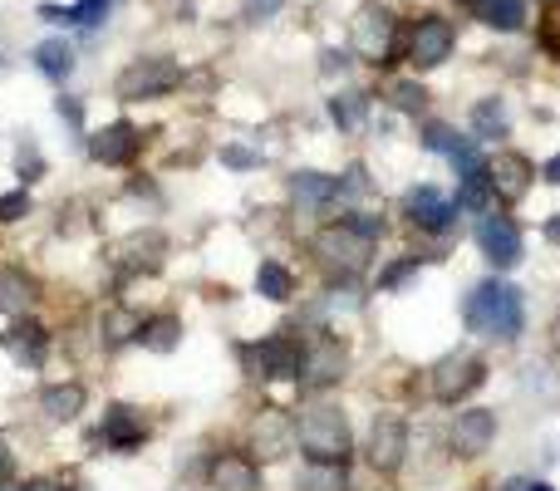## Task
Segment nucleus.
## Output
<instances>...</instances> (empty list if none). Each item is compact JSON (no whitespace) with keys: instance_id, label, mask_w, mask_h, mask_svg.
Segmentation results:
<instances>
[{"instance_id":"1","label":"nucleus","mask_w":560,"mask_h":491,"mask_svg":"<svg viewBox=\"0 0 560 491\" xmlns=\"http://www.w3.org/2000/svg\"><path fill=\"white\" fill-rule=\"evenodd\" d=\"M467 329L482 339H516L522 335V290L502 285V280H487V285H477L472 295H467Z\"/></svg>"},{"instance_id":"2","label":"nucleus","mask_w":560,"mask_h":491,"mask_svg":"<svg viewBox=\"0 0 560 491\" xmlns=\"http://www.w3.org/2000/svg\"><path fill=\"white\" fill-rule=\"evenodd\" d=\"M315 256L329 276H359V270L369 266V256H374V232H364L354 217L335 222L315 236Z\"/></svg>"},{"instance_id":"3","label":"nucleus","mask_w":560,"mask_h":491,"mask_svg":"<svg viewBox=\"0 0 560 491\" xmlns=\"http://www.w3.org/2000/svg\"><path fill=\"white\" fill-rule=\"evenodd\" d=\"M295 437L310 457H325V463H345L349 457V423H345V413L329 404L305 408L295 423Z\"/></svg>"},{"instance_id":"4","label":"nucleus","mask_w":560,"mask_h":491,"mask_svg":"<svg viewBox=\"0 0 560 491\" xmlns=\"http://www.w3.org/2000/svg\"><path fill=\"white\" fill-rule=\"evenodd\" d=\"M349 45H354V55L364 59V65H394V45H398V20L394 10L384 5H364L354 15V25H349Z\"/></svg>"},{"instance_id":"5","label":"nucleus","mask_w":560,"mask_h":491,"mask_svg":"<svg viewBox=\"0 0 560 491\" xmlns=\"http://www.w3.org/2000/svg\"><path fill=\"white\" fill-rule=\"evenodd\" d=\"M482 384H487V364L477 354H463V349L443 354L428 369V394H433L438 404H463V398L477 394Z\"/></svg>"},{"instance_id":"6","label":"nucleus","mask_w":560,"mask_h":491,"mask_svg":"<svg viewBox=\"0 0 560 491\" xmlns=\"http://www.w3.org/2000/svg\"><path fill=\"white\" fill-rule=\"evenodd\" d=\"M183 79V69L173 65V59L153 55V59H133V65L118 74V98H128V104H143V98H163L167 89Z\"/></svg>"},{"instance_id":"7","label":"nucleus","mask_w":560,"mask_h":491,"mask_svg":"<svg viewBox=\"0 0 560 491\" xmlns=\"http://www.w3.org/2000/svg\"><path fill=\"white\" fill-rule=\"evenodd\" d=\"M453 45H457L453 20L423 15V20H413V30H408V65L413 69H438V65L453 59Z\"/></svg>"},{"instance_id":"8","label":"nucleus","mask_w":560,"mask_h":491,"mask_svg":"<svg viewBox=\"0 0 560 491\" xmlns=\"http://www.w3.org/2000/svg\"><path fill=\"white\" fill-rule=\"evenodd\" d=\"M345 369H349V349L339 344V339H329V335H319L315 344L300 354V378H305V388L339 384V378H345Z\"/></svg>"},{"instance_id":"9","label":"nucleus","mask_w":560,"mask_h":491,"mask_svg":"<svg viewBox=\"0 0 560 491\" xmlns=\"http://www.w3.org/2000/svg\"><path fill=\"white\" fill-rule=\"evenodd\" d=\"M246 364L256 378L280 384V378H300V349L290 339H261L256 349H246Z\"/></svg>"},{"instance_id":"10","label":"nucleus","mask_w":560,"mask_h":491,"mask_svg":"<svg viewBox=\"0 0 560 491\" xmlns=\"http://www.w3.org/2000/svg\"><path fill=\"white\" fill-rule=\"evenodd\" d=\"M477 246L502 270H512L516 260H522V232H516V222H506V217H482V222H477Z\"/></svg>"},{"instance_id":"11","label":"nucleus","mask_w":560,"mask_h":491,"mask_svg":"<svg viewBox=\"0 0 560 491\" xmlns=\"http://www.w3.org/2000/svg\"><path fill=\"white\" fill-rule=\"evenodd\" d=\"M492 437H497V418L487 413V408H467V413H457V423H453V447L463 457H482L487 447H492Z\"/></svg>"},{"instance_id":"12","label":"nucleus","mask_w":560,"mask_h":491,"mask_svg":"<svg viewBox=\"0 0 560 491\" xmlns=\"http://www.w3.org/2000/svg\"><path fill=\"white\" fill-rule=\"evenodd\" d=\"M404 212L413 217V226H423V232H447L457 217V207L447 202L443 192H433V187H413L404 202Z\"/></svg>"},{"instance_id":"13","label":"nucleus","mask_w":560,"mask_h":491,"mask_svg":"<svg viewBox=\"0 0 560 491\" xmlns=\"http://www.w3.org/2000/svg\"><path fill=\"white\" fill-rule=\"evenodd\" d=\"M487 173H492V192L502 202H522L532 192V163L522 153H502L497 163H487Z\"/></svg>"},{"instance_id":"14","label":"nucleus","mask_w":560,"mask_h":491,"mask_svg":"<svg viewBox=\"0 0 560 491\" xmlns=\"http://www.w3.org/2000/svg\"><path fill=\"white\" fill-rule=\"evenodd\" d=\"M89 153H94V163H104V167L128 163V157L138 153V133H133V124H108V128H98V133L89 138Z\"/></svg>"},{"instance_id":"15","label":"nucleus","mask_w":560,"mask_h":491,"mask_svg":"<svg viewBox=\"0 0 560 491\" xmlns=\"http://www.w3.org/2000/svg\"><path fill=\"white\" fill-rule=\"evenodd\" d=\"M148 437V428L138 423V413L133 408H108V418H104V428H98V443L104 447H114V453H133L138 443H143Z\"/></svg>"},{"instance_id":"16","label":"nucleus","mask_w":560,"mask_h":491,"mask_svg":"<svg viewBox=\"0 0 560 491\" xmlns=\"http://www.w3.org/2000/svg\"><path fill=\"white\" fill-rule=\"evenodd\" d=\"M369 463L378 472H394L404 463V423L398 418H378L374 423V433H369Z\"/></svg>"},{"instance_id":"17","label":"nucleus","mask_w":560,"mask_h":491,"mask_svg":"<svg viewBox=\"0 0 560 491\" xmlns=\"http://www.w3.org/2000/svg\"><path fill=\"white\" fill-rule=\"evenodd\" d=\"M256 487H261V472H256L252 457L222 453L212 463V491H256Z\"/></svg>"},{"instance_id":"18","label":"nucleus","mask_w":560,"mask_h":491,"mask_svg":"<svg viewBox=\"0 0 560 491\" xmlns=\"http://www.w3.org/2000/svg\"><path fill=\"white\" fill-rule=\"evenodd\" d=\"M252 447L256 457H285L290 453V418L280 408H266L252 428Z\"/></svg>"},{"instance_id":"19","label":"nucleus","mask_w":560,"mask_h":491,"mask_svg":"<svg viewBox=\"0 0 560 491\" xmlns=\"http://www.w3.org/2000/svg\"><path fill=\"white\" fill-rule=\"evenodd\" d=\"M472 15L482 20L487 30H522L526 25V0H472Z\"/></svg>"},{"instance_id":"20","label":"nucleus","mask_w":560,"mask_h":491,"mask_svg":"<svg viewBox=\"0 0 560 491\" xmlns=\"http://www.w3.org/2000/svg\"><path fill=\"white\" fill-rule=\"evenodd\" d=\"M35 305V280L25 270H0V315H25Z\"/></svg>"},{"instance_id":"21","label":"nucleus","mask_w":560,"mask_h":491,"mask_svg":"<svg viewBox=\"0 0 560 491\" xmlns=\"http://www.w3.org/2000/svg\"><path fill=\"white\" fill-rule=\"evenodd\" d=\"M300 491H349L345 463H325V457H310V467L300 472Z\"/></svg>"},{"instance_id":"22","label":"nucleus","mask_w":560,"mask_h":491,"mask_svg":"<svg viewBox=\"0 0 560 491\" xmlns=\"http://www.w3.org/2000/svg\"><path fill=\"white\" fill-rule=\"evenodd\" d=\"M290 192H295V202H305V207L335 202V197H339V177H325V173H295V177H290Z\"/></svg>"},{"instance_id":"23","label":"nucleus","mask_w":560,"mask_h":491,"mask_svg":"<svg viewBox=\"0 0 560 491\" xmlns=\"http://www.w3.org/2000/svg\"><path fill=\"white\" fill-rule=\"evenodd\" d=\"M45 339H49V335H45L39 325H15V329L5 335V349H10V354H15L25 369H35L39 359H45Z\"/></svg>"},{"instance_id":"24","label":"nucleus","mask_w":560,"mask_h":491,"mask_svg":"<svg viewBox=\"0 0 560 491\" xmlns=\"http://www.w3.org/2000/svg\"><path fill=\"white\" fill-rule=\"evenodd\" d=\"M114 256H118V266H138V270H148V266H158V256H163V236H153V232L128 236V242H118V246H114Z\"/></svg>"},{"instance_id":"25","label":"nucleus","mask_w":560,"mask_h":491,"mask_svg":"<svg viewBox=\"0 0 560 491\" xmlns=\"http://www.w3.org/2000/svg\"><path fill=\"white\" fill-rule=\"evenodd\" d=\"M35 69L45 79H55V84H65L69 69H74V49H69L65 39H45V45L35 49Z\"/></svg>"},{"instance_id":"26","label":"nucleus","mask_w":560,"mask_h":491,"mask_svg":"<svg viewBox=\"0 0 560 491\" xmlns=\"http://www.w3.org/2000/svg\"><path fill=\"white\" fill-rule=\"evenodd\" d=\"M133 339H138L143 349H153V354H173L177 339H183V325H177L173 315H158V319H148V325L138 329Z\"/></svg>"},{"instance_id":"27","label":"nucleus","mask_w":560,"mask_h":491,"mask_svg":"<svg viewBox=\"0 0 560 491\" xmlns=\"http://www.w3.org/2000/svg\"><path fill=\"white\" fill-rule=\"evenodd\" d=\"M45 413L55 418V423H69V418H79V413H84V388H79V384L45 388Z\"/></svg>"},{"instance_id":"28","label":"nucleus","mask_w":560,"mask_h":491,"mask_svg":"<svg viewBox=\"0 0 560 491\" xmlns=\"http://www.w3.org/2000/svg\"><path fill=\"white\" fill-rule=\"evenodd\" d=\"M329 118H335L339 128H359L369 118V94H354V89H349V94H335L329 98Z\"/></svg>"},{"instance_id":"29","label":"nucleus","mask_w":560,"mask_h":491,"mask_svg":"<svg viewBox=\"0 0 560 491\" xmlns=\"http://www.w3.org/2000/svg\"><path fill=\"white\" fill-rule=\"evenodd\" d=\"M472 128H477V138H502V133H506V108H502V98H482V104L472 108Z\"/></svg>"},{"instance_id":"30","label":"nucleus","mask_w":560,"mask_h":491,"mask_svg":"<svg viewBox=\"0 0 560 491\" xmlns=\"http://www.w3.org/2000/svg\"><path fill=\"white\" fill-rule=\"evenodd\" d=\"M256 290H261L266 300H290V290H295V280H290L285 266H276V260H266L261 270H256Z\"/></svg>"},{"instance_id":"31","label":"nucleus","mask_w":560,"mask_h":491,"mask_svg":"<svg viewBox=\"0 0 560 491\" xmlns=\"http://www.w3.org/2000/svg\"><path fill=\"white\" fill-rule=\"evenodd\" d=\"M388 98H394V108H404V114H423L428 89L413 84V79H398V84H388Z\"/></svg>"},{"instance_id":"32","label":"nucleus","mask_w":560,"mask_h":491,"mask_svg":"<svg viewBox=\"0 0 560 491\" xmlns=\"http://www.w3.org/2000/svg\"><path fill=\"white\" fill-rule=\"evenodd\" d=\"M423 143L433 148V153H447V157H457V153H463V148H467V138H457V133H453V128H447V124H428V128H423Z\"/></svg>"},{"instance_id":"33","label":"nucleus","mask_w":560,"mask_h":491,"mask_svg":"<svg viewBox=\"0 0 560 491\" xmlns=\"http://www.w3.org/2000/svg\"><path fill=\"white\" fill-rule=\"evenodd\" d=\"M541 49H546L551 59H560V0H556L551 15L541 20Z\"/></svg>"},{"instance_id":"34","label":"nucleus","mask_w":560,"mask_h":491,"mask_svg":"<svg viewBox=\"0 0 560 491\" xmlns=\"http://www.w3.org/2000/svg\"><path fill=\"white\" fill-rule=\"evenodd\" d=\"M25 212H30V192H10V197H0V222H20Z\"/></svg>"},{"instance_id":"35","label":"nucleus","mask_w":560,"mask_h":491,"mask_svg":"<svg viewBox=\"0 0 560 491\" xmlns=\"http://www.w3.org/2000/svg\"><path fill=\"white\" fill-rule=\"evenodd\" d=\"M413 270H418V256H413V260H398V266H388L384 276H378V285H384V290H394V285H404V280L413 276Z\"/></svg>"},{"instance_id":"36","label":"nucleus","mask_w":560,"mask_h":491,"mask_svg":"<svg viewBox=\"0 0 560 491\" xmlns=\"http://www.w3.org/2000/svg\"><path fill=\"white\" fill-rule=\"evenodd\" d=\"M20 173H25V183H35L39 177V153H35L30 138H20Z\"/></svg>"},{"instance_id":"37","label":"nucleus","mask_w":560,"mask_h":491,"mask_svg":"<svg viewBox=\"0 0 560 491\" xmlns=\"http://www.w3.org/2000/svg\"><path fill=\"white\" fill-rule=\"evenodd\" d=\"M285 0H246V20H271Z\"/></svg>"},{"instance_id":"38","label":"nucleus","mask_w":560,"mask_h":491,"mask_svg":"<svg viewBox=\"0 0 560 491\" xmlns=\"http://www.w3.org/2000/svg\"><path fill=\"white\" fill-rule=\"evenodd\" d=\"M108 344H124V339H128V329H133V319H128V315H108Z\"/></svg>"},{"instance_id":"39","label":"nucleus","mask_w":560,"mask_h":491,"mask_svg":"<svg viewBox=\"0 0 560 491\" xmlns=\"http://www.w3.org/2000/svg\"><path fill=\"white\" fill-rule=\"evenodd\" d=\"M226 167H256V163H261V157H256V153H246V148H226Z\"/></svg>"},{"instance_id":"40","label":"nucleus","mask_w":560,"mask_h":491,"mask_svg":"<svg viewBox=\"0 0 560 491\" xmlns=\"http://www.w3.org/2000/svg\"><path fill=\"white\" fill-rule=\"evenodd\" d=\"M345 65H349V59L339 55V49H325V74H339V69H345Z\"/></svg>"},{"instance_id":"41","label":"nucleus","mask_w":560,"mask_h":491,"mask_svg":"<svg viewBox=\"0 0 560 491\" xmlns=\"http://www.w3.org/2000/svg\"><path fill=\"white\" fill-rule=\"evenodd\" d=\"M541 177H546V183H556V187H560V157H551V163L541 167Z\"/></svg>"},{"instance_id":"42","label":"nucleus","mask_w":560,"mask_h":491,"mask_svg":"<svg viewBox=\"0 0 560 491\" xmlns=\"http://www.w3.org/2000/svg\"><path fill=\"white\" fill-rule=\"evenodd\" d=\"M59 114H65L69 124H79V104H74V98H65V104H59Z\"/></svg>"},{"instance_id":"43","label":"nucleus","mask_w":560,"mask_h":491,"mask_svg":"<svg viewBox=\"0 0 560 491\" xmlns=\"http://www.w3.org/2000/svg\"><path fill=\"white\" fill-rule=\"evenodd\" d=\"M20 491H65L59 482H45V477H39V482H30V487H20Z\"/></svg>"},{"instance_id":"44","label":"nucleus","mask_w":560,"mask_h":491,"mask_svg":"<svg viewBox=\"0 0 560 491\" xmlns=\"http://www.w3.org/2000/svg\"><path fill=\"white\" fill-rule=\"evenodd\" d=\"M0 477H10V453H5V443H0Z\"/></svg>"},{"instance_id":"45","label":"nucleus","mask_w":560,"mask_h":491,"mask_svg":"<svg viewBox=\"0 0 560 491\" xmlns=\"http://www.w3.org/2000/svg\"><path fill=\"white\" fill-rule=\"evenodd\" d=\"M551 339H556V349H560V315H556V325H551Z\"/></svg>"},{"instance_id":"46","label":"nucleus","mask_w":560,"mask_h":491,"mask_svg":"<svg viewBox=\"0 0 560 491\" xmlns=\"http://www.w3.org/2000/svg\"><path fill=\"white\" fill-rule=\"evenodd\" d=\"M526 491H551V487H526Z\"/></svg>"},{"instance_id":"47","label":"nucleus","mask_w":560,"mask_h":491,"mask_svg":"<svg viewBox=\"0 0 560 491\" xmlns=\"http://www.w3.org/2000/svg\"><path fill=\"white\" fill-rule=\"evenodd\" d=\"M457 5H472V0H457Z\"/></svg>"},{"instance_id":"48","label":"nucleus","mask_w":560,"mask_h":491,"mask_svg":"<svg viewBox=\"0 0 560 491\" xmlns=\"http://www.w3.org/2000/svg\"><path fill=\"white\" fill-rule=\"evenodd\" d=\"M114 5H118V0H114Z\"/></svg>"}]
</instances>
